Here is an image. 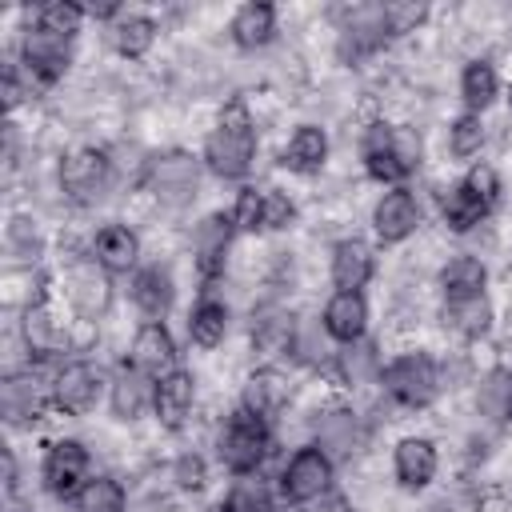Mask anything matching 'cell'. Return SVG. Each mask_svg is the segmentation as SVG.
I'll return each instance as SVG.
<instances>
[{
  "instance_id": "obj_1",
  "label": "cell",
  "mask_w": 512,
  "mask_h": 512,
  "mask_svg": "<svg viewBox=\"0 0 512 512\" xmlns=\"http://www.w3.org/2000/svg\"><path fill=\"white\" fill-rule=\"evenodd\" d=\"M252 152H256L252 120H248L244 104H228L224 116H220V124H216V132L208 136V148H204L208 168L216 176H228V180L232 176H244L248 164H252Z\"/></svg>"
},
{
  "instance_id": "obj_2",
  "label": "cell",
  "mask_w": 512,
  "mask_h": 512,
  "mask_svg": "<svg viewBox=\"0 0 512 512\" xmlns=\"http://www.w3.org/2000/svg\"><path fill=\"white\" fill-rule=\"evenodd\" d=\"M268 452V432H264V420L252 416V412H236L220 436V456L232 472H252Z\"/></svg>"
},
{
  "instance_id": "obj_3",
  "label": "cell",
  "mask_w": 512,
  "mask_h": 512,
  "mask_svg": "<svg viewBox=\"0 0 512 512\" xmlns=\"http://www.w3.org/2000/svg\"><path fill=\"white\" fill-rule=\"evenodd\" d=\"M104 184H108V156L96 152V148L72 152V156L64 160V168H60V188H64V196L76 200V204H92V200L104 192Z\"/></svg>"
},
{
  "instance_id": "obj_4",
  "label": "cell",
  "mask_w": 512,
  "mask_h": 512,
  "mask_svg": "<svg viewBox=\"0 0 512 512\" xmlns=\"http://www.w3.org/2000/svg\"><path fill=\"white\" fill-rule=\"evenodd\" d=\"M196 180H200L196 160L184 156V152H168V156H160V160L152 164V172H148V184H152L156 200L168 204V208L188 204V200L196 196Z\"/></svg>"
},
{
  "instance_id": "obj_5",
  "label": "cell",
  "mask_w": 512,
  "mask_h": 512,
  "mask_svg": "<svg viewBox=\"0 0 512 512\" xmlns=\"http://www.w3.org/2000/svg\"><path fill=\"white\" fill-rule=\"evenodd\" d=\"M384 384L400 404L420 408V404H428L436 396V368H432L428 356H400L396 364H388Z\"/></svg>"
},
{
  "instance_id": "obj_6",
  "label": "cell",
  "mask_w": 512,
  "mask_h": 512,
  "mask_svg": "<svg viewBox=\"0 0 512 512\" xmlns=\"http://www.w3.org/2000/svg\"><path fill=\"white\" fill-rule=\"evenodd\" d=\"M328 480H332V464H328V456H324L320 448H300V452L288 460L280 484H284V496H288V500L308 504V500H316V496L328 492Z\"/></svg>"
},
{
  "instance_id": "obj_7",
  "label": "cell",
  "mask_w": 512,
  "mask_h": 512,
  "mask_svg": "<svg viewBox=\"0 0 512 512\" xmlns=\"http://www.w3.org/2000/svg\"><path fill=\"white\" fill-rule=\"evenodd\" d=\"M44 480H48V488H52L56 496L80 492V488H84L80 480H88V452H84V444L60 440V444L48 452V460H44Z\"/></svg>"
},
{
  "instance_id": "obj_8",
  "label": "cell",
  "mask_w": 512,
  "mask_h": 512,
  "mask_svg": "<svg viewBox=\"0 0 512 512\" xmlns=\"http://www.w3.org/2000/svg\"><path fill=\"white\" fill-rule=\"evenodd\" d=\"M68 296H72V304H76L80 316H100L108 308L112 288H108V276L92 260H76L68 268Z\"/></svg>"
},
{
  "instance_id": "obj_9",
  "label": "cell",
  "mask_w": 512,
  "mask_h": 512,
  "mask_svg": "<svg viewBox=\"0 0 512 512\" xmlns=\"http://www.w3.org/2000/svg\"><path fill=\"white\" fill-rule=\"evenodd\" d=\"M96 384H100V376H96L92 364H68V368H60L56 380H52V400H56L64 412L80 416V412L92 408Z\"/></svg>"
},
{
  "instance_id": "obj_10",
  "label": "cell",
  "mask_w": 512,
  "mask_h": 512,
  "mask_svg": "<svg viewBox=\"0 0 512 512\" xmlns=\"http://www.w3.org/2000/svg\"><path fill=\"white\" fill-rule=\"evenodd\" d=\"M24 60H28V72H32L40 84H52V80L64 72V64H68V44H64L60 36L36 28V32L24 36Z\"/></svg>"
},
{
  "instance_id": "obj_11",
  "label": "cell",
  "mask_w": 512,
  "mask_h": 512,
  "mask_svg": "<svg viewBox=\"0 0 512 512\" xmlns=\"http://www.w3.org/2000/svg\"><path fill=\"white\" fill-rule=\"evenodd\" d=\"M416 220H420L416 200H412V192H404V188H392V192L376 204V212H372V224H376L380 240H388V244L404 240V236L416 228Z\"/></svg>"
},
{
  "instance_id": "obj_12",
  "label": "cell",
  "mask_w": 512,
  "mask_h": 512,
  "mask_svg": "<svg viewBox=\"0 0 512 512\" xmlns=\"http://www.w3.org/2000/svg\"><path fill=\"white\" fill-rule=\"evenodd\" d=\"M364 324H368V308H364V296L360 292H336L324 308V328L328 336L344 340V344H356L364 336Z\"/></svg>"
},
{
  "instance_id": "obj_13",
  "label": "cell",
  "mask_w": 512,
  "mask_h": 512,
  "mask_svg": "<svg viewBox=\"0 0 512 512\" xmlns=\"http://www.w3.org/2000/svg\"><path fill=\"white\" fill-rule=\"evenodd\" d=\"M0 404H4V416L12 424H24V420H36L44 412V384L32 376V372H20V376H8L0 384Z\"/></svg>"
},
{
  "instance_id": "obj_14",
  "label": "cell",
  "mask_w": 512,
  "mask_h": 512,
  "mask_svg": "<svg viewBox=\"0 0 512 512\" xmlns=\"http://www.w3.org/2000/svg\"><path fill=\"white\" fill-rule=\"evenodd\" d=\"M172 360H176V344H172V336H168V328L164 324H144L140 332H136V340H132V364L140 368V372H168L172 368Z\"/></svg>"
},
{
  "instance_id": "obj_15",
  "label": "cell",
  "mask_w": 512,
  "mask_h": 512,
  "mask_svg": "<svg viewBox=\"0 0 512 512\" xmlns=\"http://www.w3.org/2000/svg\"><path fill=\"white\" fill-rule=\"evenodd\" d=\"M368 276H372V252H368V244L340 240L336 252H332V280H336V288L340 292H356V288L368 284Z\"/></svg>"
},
{
  "instance_id": "obj_16",
  "label": "cell",
  "mask_w": 512,
  "mask_h": 512,
  "mask_svg": "<svg viewBox=\"0 0 512 512\" xmlns=\"http://www.w3.org/2000/svg\"><path fill=\"white\" fill-rule=\"evenodd\" d=\"M152 404H156V416L168 424V428H180V420L188 416L192 408V376L184 372H164L156 392H152Z\"/></svg>"
},
{
  "instance_id": "obj_17",
  "label": "cell",
  "mask_w": 512,
  "mask_h": 512,
  "mask_svg": "<svg viewBox=\"0 0 512 512\" xmlns=\"http://www.w3.org/2000/svg\"><path fill=\"white\" fill-rule=\"evenodd\" d=\"M432 472H436V448L428 440L408 436L396 444V476L404 488H424L432 480Z\"/></svg>"
},
{
  "instance_id": "obj_18",
  "label": "cell",
  "mask_w": 512,
  "mask_h": 512,
  "mask_svg": "<svg viewBox=\"0 0 512 512\" xmlns=\"http://www.w3.org/2000/svg\"><path fill=\"white\" fill-rule=\"evenodd\" d=\"M228 240H232V216H208V220L196 228L192 244H196V260H200V272H204V276L220 272Z\"/></svg>"
},
{
  "instance_id": "obj_19",
  "label": "cell",
  "mask_w": 512,
  "mask_h": 512,
  "mask_svg": "<svg viewBox=\"0 0 512 512\" xmlns=\"http://www.w3.org/2000/svg\"><path fill=\"white\" fill-rule=\"evenodd\" d=\"M288 404V384H284V376L280 372H256L248 384H244V412H252V416H276L280 408Z\"/></svg>"
},
{
  "instance_id": "obj_20",
  "label": "cell",
  "mask_w": 512,
  "mask_h": 512,
  "mask_svg": "<svg viewBox=\"0 0 512 512\" xmlns=\"http://www.w3.org/2000/svg\"><path fill=\"white\" fill-rule=\"evenodd\" d=\"M136 256H140V244H136V236H132L128 228L108 224V228L96 232V260H100L104 268L128 272V268L136 264Z\"/></svg>"
},
{
  "instance_id": "obj_21",
  "label": "cell",
  "mask_w": 512,
  "mask_h": 512,
  "mask_svg": "<svg viewBox=\"0 0 512 512\" xmlns=\"http://www.w3.org/2000/svg\"><path fill=\"white\" fill-rule=\"evenodd\" d=\"M316 436H320L324 456H352L356 444H360V424H356L352 412H328L316 424Z\"/></svg>"
},
{
  "instance_id": "obj_22",
  "label": "cell",
  "mask_w": 512,
  "mask_h": 512,
  "mask_svg": "<svg viewBox=\"0 0 512 512\" xmlns=\"http://www.w3.org/2000/svg\"><path fill=\"white\" fill-rule=\"evenodd\" d=\"M324 156H328V140H324V132L312 128V124L296 128L292 140L284 144V164L296 168V172H312V168H320Z\"/></svg>"
},
{
  "instance_id": "obj_23",
  "label": "cell",
  "mask_w": 512,
  "mask_h": 512,
  "mask_svg": "<svg viewBox=\"0 0 512 512\" xmlns=\"http://www.w3.org/2000/svg\"><path fill=\"white\" fill-rule=\"evenodd\" d=\"M272 24H276V12L268 4H244L232 20V36L240 48H256L272 40Z\"/></svg>"
},
{
  "instance_id": "obj_24",
  "label": "cell",
  "mask_w": 512,
  "mask_h": 512,
  "mask_svg": "<svg viewBox=\"0 0 512 512\" xmlns=\"http://www.w3.org/2000/svg\"><path fill=\"white\" fill-rule=\"evenodd\" d=\"M444 320H448L456 332H464V336H480V332H488L492 308H488L484 296H460V300H448V304H444Z\"/></svg>"
},
{
  "instance_id": "obj_25",
  "label": "cell",
  "mask_w": 512,
  "mask_h": 512,
  "mask_svg": "<svg viewBox=\"0 0 512 512\" xmlns=\"http://www.w3.org/2000/svg\"><path fill=\"white\" fill-rule=\"evenodd\" d=\"M132 296H136V304L148 316L168 312V304H172V280H168V272L164 268H144L136 276V284H132Z\"/></svg>"
},
{
  "instance_id": "obj_26",
  "label": "cell",
  "mask_w": 512,
  "mask_h": 512,
  "mask_svg": "<svg viewBox=\"0 0 512 512\" xmlns=\"http://www.w3.org/2000/svg\"><path fill=\"white\" fill-rule=\"evenodd\" d=\"M440 284H444L448 300L480 296V288H484V264H480V260H472V256H460V260H452V264L444 268Z\"/></svg>"
},
{
  "instance_id": "obj_27",
  "label": "cell",
  "mask_w": 512,
  "mask_h": 512,
  "mask_svg": "<svg viewBox=\"0 0 512 512\" xmlns=\"http://www.w3.org/2000/svg\"><path fill=\"white\" fill-rule=\"evenodd\" d=\"M76 512H124V488L108 476H96L76 492Z\"/></svg>"
},
{
  "instance_id": "obj_28",
  "label": "cell",
  "mask_w": 512,
  "mask_h": 512,
  "mask_svg": "<svg viewBox=\"0 0 512 512\" xmlns=\"http://www.w3.org/2000/svg\"><path fill=\"white\" fill-rule=\"evenodd\" d=\"M152 40H156V24L152 20H144V16H128V20H120L116 28H112V44H116V52L120 56H144L148 48H152Z\"/></svg>"
},
{
  "instance_id": "obj_29",
  "label": "cell",
  "mask_w": 512,
  "mask_h": 512,
  "mask_svg": "<svg viewBox=\"0 0 512 512\" xmlns=\"http://www.w3.org/2000/svg\"><path fill=\"white\" fill-rule=\"evenodd\" d=\"M488 212V204L468 188V184H460V188H452L448 196H444V220L456 228V232H464V228H472V224H480V216Z\"/></svg>"
},
{
  "instance_id": "obj_30",
  "label": "cell",
  "mask_w": 512,
  "mask_h": 512,
  "mask_svg": "<svg viewBox=\"0 0 512 512\" xmlns=\"http://www.w3.org/2000/svg\"><path fill=\"white\" fill-rule=\"evenodd\" d=\"M24 340H28V348H32L36 356H52V352H60V344H64L56 320H52L44 308H28V312H24Z\"/></svg>"
},
{
  "instance_id": "obj_31",
  "label": "cell",
  "mask_w": 512,
  "mask_h": 512,
  "mask_svg": "<svg viewBox=\"0 0 512 512\" xmlns=\"http://www.w3.org/2000/svg\"><path fill=\"white\" fill-rule=\"evenodd\" d=\"M148 404V380L140 376V368H124L120 376H116V384H112V408H116V416H136L140 408Z\"/></svg>"
},
{
  "instance_id": "obj_32",
  "label": "cell",
  "mask_w": 512,
  "mask_h": 512,
  "mask_svg": "<svg viewBox=\"0 0 512 512\" xmlns=\"http://www.w3.org/2000/svg\"><path fill=\"white\" fill-rule=\"evenodd\" d=\"M224 328H228V316H224V304H216V300H204V304L192 312V320H188L192 340L204 344V348L220 344V340H224Z\"/></svg>"
},
{
  "instance_id": "obj_33",
  "label": "cell",
  "mask_w": 512,
  "mask_h": 512,
  "mask_svg": "<svg viewBox=\"0 0 512 512\" xmlns=\"http://www.w3.org/2000/svg\"><path fill=\"white\" fill-rule=\"evenodd\" d=\"M480 412L500 420L512 412V376L508 372H492L484 384H480Z\"/></svg>"
},
{
  "instance_id": "obj_34",
  "label": "cell",
  "mask_w": 512,
  "mask_h": 512,
  "mask_svg": "<svg viewBox=\"0 0 512 512\" xmlns=\"http://www.w3.org/2000/svg\"><path fill=\"white\" fill-rule=\"evenodd\" d=\"M492 96H496V72H492V64L472 60L464 68V100L472 108H484V104H492Z\"/></svg>"
},
{
  "instance_id": "obj_35",
  "label": "cell",
  "mask_w": 512,
  "mask_h": 512,
  "mask_svg": "<svg viewBox=\"0 0 512 512\" xmlns=\"http://www.w3.org/2000/svg\"><path fill=\"white\" fill-rule=\"evenodd\" d=\"M80 8L76 4H64V0H52V4H44L40 8V28L44 32H52V36H60V40H68L76 28H80Z\"/></svg>"
},
{
  "instance_id": "obj_36",
  "label": "cell",
  "mask_w": 512,
  "mask_h": 512,
  "mask_svg": "<svg viewBox=\"0 0 512 512\" xmlns=\"http://www.w3.org/2000/svg\"><path fill=\"white\" fill-rule=\"evenodd\" d=\"M340 372L348 384H364L376 372V348L372 344H348L340 352Z\"/></svg>"
},
{
  "instance_id": "obj_37",
  "label": "cell",
  "mask_w": 512,
  "mask_h": 512,
  "mask_svg": "<svg viewBox=\"0 0 512 512\" xmlns=\"http://www.w3.org/2000/svg\"><path fill=\"white\" fill-rule=\"evenodd\" d=\"M292 336H296V324L284 320V316H268V320H260V328H256V344H260L264 352L292 348Z\"/></svg>"
},
{
  "instance_id": "obj_38",
  "label": "cell",
  "mask_w": 512,
  "mask_h": 512,
  "mask_svg": "<svg viewBox=\"0 0 512 512\" xmlns=\"http://www.w3.org/2000/svg\"><path fill=\"white\" fill-rule=\"evenodd\" d=\"M232 224H240V228H264V192H256V188H244L240 196H236V212H232Z\"/></svg>"
},
{
  "instance_id": "obj_39",
  "label": "cell",
  "mask_w": 512,
  "mask_h": 512,
  "mask_svg": "<svg viewBox=\"0 0 512 512\" xmlns=\"http://www.w3.org/2000/svg\"><path fill=\"white\" fill-rule=\"evenodd\" d=\"M480 140H484L480 116H460V120L452 124V152H456V156H472V152L480 148Z\"/></svg>"
},
{
  "instance_id": "obj_40",
  "label": "cell",
  "mask_w": 512,
  "mask_h": 512,
  "mask_svg": "<svg viewBox=\"0 0 512 512\" xmlns=\"http://www.w3.org/2000/svg\"><path fill=\"white\" fill-rule=\"evenodd\" d=\"M424 20V4H384V32H412Z\"/></svg>"
},
{
  "instance_id": "obj_41",
  "label": "cell",
  "mask_w": 512,
  "mask_h": 512,
  "mask_svg": "<svg viewBox=\"0 0 512 512\" xmlns=\"http://www.w3.org/2000/svg\"><path fill=\"white\" fill-rule=\"evenodd\" d=\"M292 348H296V352H300V360H308V364H316V360L324 356V336H320L316 320H300V324H296Z\"/></svg>"
},
{
  "instance_id": "obj_42",
  "label": "cell",
  "mask_w": 512,
  "mask_h": 512,
  "mask_svg": "<svg viewBox=\"0 0 512 512\" xmlns=\"http://www.w3.org/2000/svg\"><path fill=\"white\" fill-rule=\"evenodd\" d=\"M464 184H468L484 204H492V200H496V192H500V180H496V172H492L488 164H476V168L468 172V180H464Z\"/></svg>"
},
{
  "instance_id": "obj_43",
  "label": "cell",
  "mask_w": 512,
  "mask_h": 512,
  "mask_svg": "<svg viewBox=\"0 0 512 512\" xmlns=\"http://www.w3.org/2000/svg\"><path fill=\"white\" fill-rule=\"evenodd\" d=\"M176 484L180 488H204V460L200 456H180L176 460Z\"/></svg>"
},
{
  "instance_id": "obj_44",
  "label": "cell",
  "mask_w": 512,
  "mask_h": 512,
  "mask_svg": "<svg viewBox=\"0 0 512 512\" xmlns=\"http://www.w3.org/2000/svg\"><path fill=\"white\" fill-rule=\"evenodd\" d=\"M292 220V204L276 192H264V228H284Z\"/></svg>"
},
{
  "instance_id": "obj_45",
  "label": "cell",
  "mask_w": 512,
  "mask_h": 512,
  "mask_svg": "<svg viewBox=\"0 0 512 512\" xmlns=\"http://www.w3.org/2000/svg\"><path fill=\"white\" fill-rule=\"evenodd\" d=\"M308 512H348V504L340 496H316V504Z\"/></svg>"
},
{
  "instance_id": "obj_46",
  "label": "cell",
  "mask_w": 512,
  "mask_h": 512,
  "mask_svg": "<svg viewBox=\"0 0 512 512\" xmlns=\"http://www.w3.org/2000/svg\"><path fill=\"white\" fill-rule=\"evenodd\" d=\"M16 100H20V88H16V76H12V68H8V72H4V104L12 108Z\"/></svg>"
},
{
  "instance_id": "obj_47",
  "label": "cell",
  "mask_w": 512,
  "mask_h": 512,
  "mask_svg": "<svg viewBox=\"0 0 512 512\" xmlns=\"http://www.w3.org/2000/svg\"><path fill=\"white\" fill-rule=\"evenodd\" d=\"M480 508H484V512H504V500H500V496H488Z\"/></svg>"
},
{
  "instance_id": "obj_48",
  "label": "cell",
  "mask_w": 512,
  "mask_h": 512,
  "mask_svg": "<svg viewBox=\"0 0 512 512\" xmlns=\"http://www.w3.org/2000/svg\"><path fill=\"white\" fill-rule=\"evenodd\" d=\"M88 12H92V16H112V12H116V4H92Z\"/></svg>"
}]
</instances>
